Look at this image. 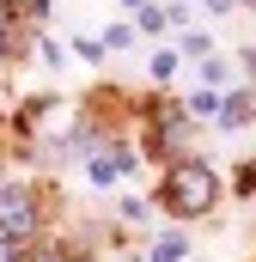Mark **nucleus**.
<instances>
[{
  "label": "nucleus",
  "instance_id": "nucleus-9",
  "mask_svg": "<svg viewBox=\"0 0 256 262\" xmlns=\"http://www.w3.org/2000/svg\"><path fill=\"white\" fill-rule=\"evenodd\" d=\"M134 43V25H110V37H104V49H128Z\"/></svg>",
  "mask_w": 256,
  "mask_h": 262
},
{
  "label": "nucleus",
  "instance_id": "nucleus-7",
  "mask_svg": "<svg viewBox=\"0 0 256 262\" xmlns=\"http://www.w3.org/2000/svg\"><path fill=\"white\" fill-rule=\"evenodd\" d=\"M134 12H140V25H134V31H146V37H159V31H165V12H159V6H134Z\"/></svg>",
  "mask_w": 256,
  "mask_h": 262
},
{
  "label": "nucleus",
  "instance_id": "nucleus-2",
  "mask_svg": "<svg viewBox=\"0 0 256 262\" xmlns=\"http://www.w3.org/2000/svg\"><path fill=\"white\" fill-rule=\"evenodd\" d=\"M31 232H37V195L6 183L0 189V244H25Z\"/></svg>",
  "mask_w": 256,
  "mask_h": 262
},
{
  "label": "nucleus",
  "instance_id": "nucleus-5",
  "mask_svg": "<svg viewBox=\"0 0 256 262\" xmlns=\"http://www.w3.org/2000/svg\"><path fill=\"white\" fill-rule=\"evenodd\" d=\"M183 110H189V116H220V92H214V85H201Z\"/></svg>",
  "mask_w": 256,
  "mask_h": 262
},
{
  "label": "nucleus",
  "instance_id": "nucleus-15",
  "mask_svg": "<svg viewBox=\"0 0 256 262\" xmlns=\"http://www.w3.org/2000/svg\"><path fill=\"white\" fill-rule=\"evenodd\" d=\"M122 6H146V0H122Z\"/></svg>",
  "mask_w": 256,
  "mask_h": 262
},
{
  "label": "nucleus",
  "instance_id": "nucleus-13",
  "mask_svg": "<svg viewBox=\"0 0 256 262\" xmlns=\"http://www.w3.org/2000/svg\"><path fill=\"white\" fill-rule=\"evenodd\" d=\"M37 262H73V256H61V250H43V256H37Z\"/></svg>",
  "mask_w": 256,
  "mask_h": 262
},
{
  "label": "nucleus",
  "instance_id": "nucleus-14",
  "mask_svg": "<svg viewBox=\"0 0 256 262\" xmlns=\"http://www.w3.org/2000/svg\"><path fill=\"white\" fill-rule=\"evenodd\" d=\"M0 262H18V250H12V244H0Z\"/></svg>",
  "mask_w": 256,
  "mask_h": 262
},
{
  "label": "nucleus",
  "instance_id": "nucleus-4",
  "mask_svg": "<svg viewBox=\"0 0 256 262\" xmlns=\"http://www.w3.org/2000/svg\"><path fill=\"white\" fill-rule=\"evenodd\" d=\"M220 122H226V128L250 122V98H220Z\"/></svg>",
  "mask_w": 256,
  "mask_h": 262
},
{
  "label": "nucleus",
  "instance_id": "nucleus-1",
  "mask_svg": "<svg viewBox=\"0 0 256 262\" xmlns=\"http://www.w3.org/2000/svg\"><path fill=\"white\" fill-rule=\"evenodd\" d=\"M220 201V177L201 165V159H183V165H171V177H165V207L177 213V220H195V213H207Z\"/></svg>",
  "mask_w": 256,
  "mask_h": 262
},
{
  "label": "nucleus",
  "instance_id": "nucleus-3",
  "mask_svg": "<svg viewBox=\"0 0 256 262\" xmlns=\"http://www.w3.org/2000/svg\"><path fill=\"white\" fill-rule=\"evenodd\" d=\"M183 250H189V244H183V232H165V238L146 250V262H183Z\"/></svg>",
  "mask_w": 256,
  "mask_h": 262
},
{
  "label": "nucleus",
  "instance_id": "nucleus-12",
  "mask_svg": "<svg viewBox=\"0 0 256 262\" xmlns=\"http://www.w3.org/2000/svg\"><path fill=\"white\" fill-rule=\"evenodd\" d=\"M238 189H244V195L256 189V165H244V171H238Z\"/></svg>",
  "mask_w": 256,
  "mask_h": 262
},
{
  "label": "nucleus",
  "instance_id": "nucleus-10",
  "mask_svg": "<svg viewBox=\"0 0 256 262\" xmlns=\"http://www.w3.org/2000/svg\"><path fill=\"white\" fill-rule=\"evenodd\" d=\"M73 49H79V55H86V61H104V43H98V37H79V43H73Z\"/></svg>",
  "mask_w": 256,
  "mask_h": 262
},
{
  "label": "nucleus",
  "instance_id": "nucleus-8",
  "mask_svg": "<svg viewBox=\"0 0 256 262\" xmlns=\"http://www.w3.org/2000/svg\"><path fill=\"white\" fill-rule=\"evenodd\" d=\"M207 49H214L207 31H183V55H207Z\"/></svg>",
  "mask_w": 256,
  "mask_h": 262
},
{
  "label": "nucleus",
  "instance_id": "nucleus-6",
  "mask_svg": "<svg viewBox=\"0 0 256 262\" xmlns=\"http://www.w3.org/2000/svg\"><path fill=\"white\" fill-rule=\"evenodd\" d=\"M226 79H232V67H226V61H207V55H201V85H214V92H220Z\"/></svg>",
  "mask_w": 256,
  "mask_h": 262
},
{
  "label": "nucleus",
  "instance_id": "nucleus-11",
  "mask_svg": "<svg viewBox=\"0 0 256 262\" xmlns=\"http://www.w3.org/2000/svg\"><path fill=\"white\" fill-rule=\"evenodd\" d=\"M6 37H12V0H0V49H6Z\"/></svg>",
  "mask_w": 256,
  "mask_h": 262
}]
</instances>
